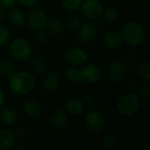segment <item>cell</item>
I'll list each match as a JSON object with an SVG mask.
<instances>
[{"label":"cell","mask_w":150,"mask_h":150,"mask_svg":"<svg viewBox=\"0 0 150 150\" xmlns=\"http://www.w3.org/2000/svg\"><path fill=\"white\" fill-rule=\"evenodd\" d=\"M36 81L33 75L28 71H15L10 77L8 81V85L12 93L18 96L26 95L31 92L34 86Z\"/></svg>","instance_id":"obj_1"},{"label":"cell","mask_w":150,"mask_h":150,"mask_svg":"<svg viewBox=\"0 0 150 150\" xmlns=\"http://www.w3.org/2000/svg\"><path fill=\"white\" fill-rule=\"evenodd\" d=\"M123 41L130 47H138L145 40L146 33L142 23L136 20L127 22L121 31Z\"/></svg>","instance_id":"obj_2"},{"label":"cell","mask_w":150,"mask_h":150,"mask_svg":"<svg viewBox=\"0 0 150 150\" xmlns=\"http://www.w3.org/2000/svg\"><path fill=\"white\" fill-rule=\"evenodd\" d=\"M10 54L11 57L18 62H25L31 58L33 47L29 40L24 37L15 38L10 44Z\"/></svg>","instance_id":"obj_3"},{"label":"cell","mask_w":150,"mask_h":150,"mask_svg":"<svg viewBox=\"0 0 150 150\" xmlns=\"http://www.w3.org/2000/svg\"><path fill=\"white\" fill-rule=\"evenodd\" d=\"M141 98L134 93L125 94L121 96L117 102V109L119 112L127 117H130L137 113L141 109Z\"/></svg>","instance_id":"obj_4"},{"label":"cell","mask_w":150,"mask_h":150,"mask_svg":"<svg viewBox=\"0 0 150 150\" xmlns=\"http://www.w3.org/2000/svg\"><path fill=\"white\" fill-rule=\"evenodd\" d=\"M25 15V22L28 26L33 31H40L45 29L47 22V13L40 8L33 7Z\"/></svg>","instance_id":"obj_5"},{"label":"cell","mask_w":150,"mask_h":150,"mask_svg":"<svg viewBox=\"0 0 150 150\" xmlns=\"http://www.w3.org/2000/svg\"><path fill=\"white\" fill-rule=\"evenodd\" d=\"M79 73L81 82L87 84H93L101 78L102 69L100 66L96 63H89L79 69Z\"/></svg>","instance_id":"obj_6"},{"label":"cell","mask_w":150,"mask_h":150,"mask_svg":"<svg viewBox=\"0 0 150 150\" xmlns=\"http://www.w3.org/2000/svg\"><path fill=\"white\" fill-rule=\"evenodd\" d=\"M81 11L83 17L90 20H96L102 17L104 8L98 0H83Z\"/></svg>","instance_id":"obj_7"},{"label":"cell","mask_w":150,"mask_h":150,"mask_svg":"<svg viewBox=\"0 0 150 150\" xmlns=\"http://www.w3.org/2000/svg\"><path fill=\"white\" fill-rule=\"evenodd\" d=\"M84 125L89 131L97 133L103 129L105 126V119L101 112L98 111H91L84 118Z\"/></svg>","instance_id":"obj_8"},{"label":"cell","mask_w":150,"mask_h":150,"mask_svg":"<svg viewBox=\"0 0 150 150\" xmlns=\"http://www.w3.org/2000/svg\"><path fill=\"white\" fill-rule=\"evenodd\" d=\"M89 58L88 54L82 48L71 47L64 51V59L72 65H80L85 62Z\"/></svg>","instance_id":"obj_9"},{"label":"cell","mask_w":150,"mask_h":150,"mask_svg":"<svg viewBox=\"0 0 150 150\" xmlns=\"http://www.w3.org/2000/svg\"><path fill=\"white\" fill-rule=\"evenodd\" d=\"M97 35V27L91 22H83L80 25V26L77 29L78 39L84 43H90L96 39Z\"/></svg>","instance_id":"obj_10"},{"label":"cell","mask_w":150,"mask_h":150,"mask_svg":"<svg viewBox=\"0 0 150 150\" xmlns=\"http://www.w3.org/2000/svg\"><path fill=\"white\" fill-rule=\"evenodd\" d=\"M108 75L110 79L114 83L122 82L127 75V65L121 61L112 62L108 68Z\"/></svg>","instance_id":"obj_11"},{"label":"cell","mask_w":150,"mask_h":150,"mask_svg":"<svg viewBox=\"0 0 150 150\" xmlns=\"http://www.w3.org/2000/svg\"><path fill=\"white\" fill-rule=\"evenodd\" d=\"M123 43V38L121 33L115 30L108 31L104 36V45L105 47L111 50L118 49Z\"/></svg>","instance_id":"obj_12"},{"label":"cell","mask_w":150,"mask_h":150,"mask_svg":"<svg viewBox=\"0 0 150 150\" xmlns=\"http://www.w3.org/2000/svg\"><path fill=\"white\" fill-rule=\"evenodd\" d=\"M23 111L28 118L37 119L42 113V106L38 100L29 98L24 103Z\"/></svg>","instance_id":"obj_13"},{"label":"cell","mask_w":150,"mask_h":150,"mask_svg":"<svg viewBox=\"0 0 150 150\" xmlns=\"http://www.w3.org/2000/svg\"><path fill=\"white\" fill-rule=\"evenodd\" d=\"M60 83H61L60 76H58L57 73L54 71H48L47 73H46L42 80L43 89L48 92L55 91L59 88Z\"/></svg>","instance_id":"obj_14"},{"label":"cell","mask_w":150,"mask_h":150,"mask_svg":"<svg viewBox=\"0 0 150 150\" xmlns=\"http://www.w3.org/2000/svg\"><path fill=\"white\" fill-rule=\"evenodd\" d=\"M65 111L68 114L76 117L84 111V103L77 98H71L65 103Z\"/></svg>","instance_id":"obj_15"},{"label":"cell","mask_w":150,"mask_h":150,"mask_svg":"<svg viewBox=\"0 0 150 150\" xmlns=\"http://www.w3.org/2000/svg\"><path fill=\"white\" fill-rule=\"evenodd\" d=\"M16 142L12 131L7 128L0 129V150H9L13 148Z\"/></svg>","instance_id":"obj_16"},{"label":"cell","mask_w":150,"mask_h":150,"mask_svg":"<svg viewBox=\"0 0 150 150\" xmlns=\"http://www.w3.org/2000/svg\"><path fill=\"white\" fill-rule=\"evenodd\" d=\"M7 18L13 26L19 27L25 23V14L19 8H11L7 13Z\"/></svg>","instance_id":"obj_17"},{"label":"cell","mask_w":150,"mask_h":150,"mask_svg":"<svg viewBox=\"0 0 150 150\" xmlns=\"http://www.w3.org/2000/svg\"><path fill=\"white\" fill-rule=\"evenodd\" d=\"M18 112L12 107H2L0 108V121L4 125L12 126L17 122Z\"/></svg>","instance_id":"obj_18"},{"label":"cell","mask_w":150,"mask_h":150,"mask_svg":"<svg viewBox=\"0 0 150 150\" xmlns=\"http://www.w3.org/2000/svg\"><path fill=\"white\" fill-rule=\"evenodd\" d=\"M68 119H69V117H68V113L66 112V111L58 109V110H55L51 114L50 122L54 127L60 128L67 124Z\"/></svg>","instance_id":"obj_19"},{"label":"cell","mask_w":150,"mask_h":150,"mask_svg":"<svg viewBox=\"0 0 150 150\" xmlns=\"http://www.w3.org/2000/svg\"><path fill=\"white\" fill-rule=\"evenodd\" d=\"M45 29L49 34L59 35L60 33H62L64 29V25H63V23L60 19L54 18L51 20H47Z\"/></svg>","instance_id":"obj_20"},{"label":"cell","mask_w":150,"mask_h":150,"mask_svg":"<svg viewBox=\"0 0 150 150\" xmlns=\"http://www.w3.org/2000/svg\"><path fill=\"white\" fill-rule=\"evenodd\" d=\"M16 71L14 64L10 61L0 62V76L9 78Z\"/></svg>","instance_id":"obj_21"},{"label":"cell","mask_w":150,"mask_h":150,"mask_svg":"<svg viewBox=\"0 0 150 150\" xmlns=\"http://www.w3.org/2000/svg\"><path fill=\"white\" fill-rule=\"evenodd\" d=\"M101 145L105 149H114L118 146V139L113 134H106L103 137L101 141Z\"/></svg>","instance_id":"obj_22"},{"label":"cell","mask_w":150,"mask_h":150,"mask_svg":"<svg viewBox=\"0 0 150 150\" xmlns=\"http://www.w3.org/2000/svg\"><path fill=\"white\" fill-rule=\"evenodd\" d=\"M65 78L68 82L72 83H76L80 82V73L79 69L75 67H69L65 71Z\"/></svg>","instance_id":"obj_23"},{"label":"cell","mask_w":150,"mask_h":150,"mask_svg":"<svg viewBox=\"0 0 150 150\" xmlns=\"http://www.w3.org/2000/svg\"><path fill=\"white\" fill-rule=\"evenodd\" d=\"M30 68L33 72L41 74L46 69V62L40 58L34 57L30 61Z\"/></svg>","instance_id":"obj_24"},{"label":"cell","mask_w":150,"mask_h":150,"mask_svg":"<svg viewBox=\"0 0 150 150\" xmlns=\"http://www.w3.org/2000/svg\"><path fill=\"white\" fill-rule=\"evenodd\" d=\"M83 0H61L62 6L67 11H76L80 9Z\"/></svg>","instance_id":"obj_25"},{"label":"cell","mask_w":150,"mask_h":150,"mask_svg":"<svg viewBox=\"0 0 150 150\" xmlns=\"http://www.w3.org/2000/svg\"><path fill=\"white\" fill-rule=\"evenodd\" d=\"M138 73L140 77L145 81L149 82L150 81V64L148 62H143L140 64L138 68Z\"/></svg>","instance_id":"obj_26"},{"label":"cell","mask_w":150,"mask_h":150,"mask_svg":"<svg viewBox=\"0 0 150 150\" xmlns=\"http://www.w3.org/2000/svg\"><path fill=\"white\" fill-rule=\"evenodd\" d=\"M103 18L105 22H115L119 18V12L114 7H109L103 11Z\"/></svg>","instance_id":"obj_27"},{"label":"cell","mask_w":150,"mask_h":150,"mask_svg":"<svg viewBox=\"0 0 150 150\" xmlns=\"http://www.w3.org/2000/svg\"><path fill=\"white\" fill-rule=\"evenodd\" d=\"M10 38L11 33L8 28L4 25H0V47L5 46L10 41Z\"/></svg>","instance_id":"obj_28"},{"label":"cell","mask_w":150,"mask_h":150,"mask_svg":"<svg viewBox=\"0 0 150 150\" xmlns=\"http://www.w3.org/2000/svg\"><path fill=\"white\" fill-rule=\"evenodd\" d=\"M35 40L39 44L45 45L48 41V33H47V32L45 31V29H42V30H40V31H36Z\"/></svg>","instance_id":"obj_29"},{"label":"cell","mask_w":150,"mask_h":150,"mask_svg":"<svg viewBox=\"0 0 150 150\" xmlns=\"http://www.w3.org/2000/svg\"><path fill=\"white\" fill-rule=\"evenodd\" d=\"M139 61H140L139 56L136 54H134V53H129L126 56L127 65L129 66V67H131V68L136 67L139 64Z\"/></svg>","instance_id":"obj_30"},{"label":"cell","mask_w":150,"mask_h":150,"mask_svg":"<svg viewBox=\"0 0 150 150\" xmlns=\"http://www.w3.org/2000/svg\"><path fill=\"white\" fill-rule=\"evenodd\" d=\"M150 95V85L149 82L142 83L138 88V96L142 98H148Z\"/></svg>","instance_id":"obj_31"},{"label":"cell","mask_w":150,"mask_h":150,"mask_svg":"<svg viewBox=\"0 0 150 150\" xmlns=\"http://www.w3.org/2000/svg\"><path fill=\"white\" fill-rule=\"evenodd\" d=\"M82 24L81 18L78 16H71L67 21V26L71 30H76Z\"/></svg>","instance_id":"obj_32"},{"label":"cell","mask_w":150,"mask_h":150,"mask_svg":"<svg viewBox=\"0 0 150 150\" xmlns=\"http://www.w3.org/2000/svg\"><path fill=\"white\" fill-rule=\"evenodd\" d=\"M40 0H18V2L25 8H33L35 7Z\"/></svg>","instance_id":"obj_33"},{"label":"cell","mask_w":150,"mask_h":150,"mask_svg":"<svg viewBox=\"0 0 150 150\" xmlns=\"http://www.w3.org/2000/svg\"><path fill=\"white\" fill-rule=\"evenodd\" d=\"M14 135H15V138L16 139H24L25 136H26V129L23 127H18L15 131L13 132Z\"/></svg>","instance_id":"obj_34"},{"label":"cell","mask_w":150,"mask_h":150,"mask_svg":"<svg viewBox=\"0 0 150 150\" xmlns=\"http://www.w3.org/2000/svg\"><path fill=\"white\" fill-rule=\"evenodd\" d=\"M17 2L18 0H0V5L4 8H11Z\"/></svg>","instance_id":"obj_35"},{"label":"cell","mask_w":150,"mask_h":150,"mask_svg":"<svg viewBox=\"0 0 150 150\" xmlns=\"http://www.w3.org/2000/svg\"><path fill=\"white\" fill-rule=\"evenodd\" d=\"M93 100H94V98L91 93H86L83 98V102L86 104H91Z\"/></svg>","instance_id":"obj_36"},{"label":"cell","mask_w":150,"mask_h":150,"mask_svg":"<svg viewBox=\"0 0 150 150\" xmlns=\"http://www.w3.org/2000/svg\"><path fill=\"white\" fill-rule=\"evenodd\" d=\"M5 103V94L2 88H0V108H2L4 105Z\"/></svg>","instance_id":"obj_37"},{"label":"cell","mask_w":150,"mask_h":150,"mask_svg":"<svg viewBox=\"0 0 150 150\" xmlns=\"http://www.w3.org/2000/svg\"><path fill=\"white\" fill-rule=\"evenodd\" d=\"M5 15H6V13H5V10H4V8L3 6H1V5H0V21H1V20H3V19L5 18Z\"/></svg>","instance_id":"obj_38"},{"label":"cell","mask_w":150,"mask_h":150,"mask_svg":"<svg viewBox=\"0 0 150 150\" xmlns=\"http://www.w3.org/2000/svg\"><path fill=\"white\" fill-rule=\"evenodd\" d=\"M96 20H98V25H104V24L105 23V20L104 19V18H98V19H96Z\"/></svg>","instance_id":"obj_39"},{"label":"cell","mask_w":150,"mask_h":150,"mask_svg":"<svg viewBox=\"0 0 150 150\" xmlns=\"http://www.w3.org/2000/svg\"><path fill=\"white\" fill-rule=\"evenodd\" d=\"M13 149L14 150H17V149H22V148H21V147H15V148H14V149Z\"/></svg>","instance_id":"obj_40"},{"label":"cell","mask_w":150,"mask_h":150,"mask_svg":"<svg viewBox=\"0 0 150 150\" xmlns=\"http://www.w3.org/2000/svg\"><path fill=\"white\" fill-rule=\"evenodd\" d=\"M118 1H120V2H126L127 0H118Z\"/></svg>","instance_id":"obj_41"}]
</instances>
